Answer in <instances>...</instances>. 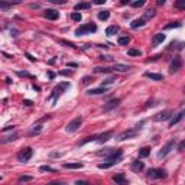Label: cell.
<instances>
[{
	"label": "cell",
	"instance_id": "cell-1",
	"mask_svg": "<svg viewBox=\"0 0 185 185\" xmlns=\"http://www.w3.org/2000/svg\"><path fill=\"white\" fill-rule=\"evenodd\" d=\"M68 87H69V83H68V81L59 83V84H58L55 88H54V90H52V94L49 96V100L55 101L58 97H59V96H61V94H62V93H64V91H65V90H67Z\"/></svg>",
	"mask_w": 185,
	"mask_h": 185
},
{
	"label": "cell",
	"instance_id": "cell-2",
	"mask_svg": "<svg viewBox=\"0 0 185 185\" xmlns=\"http://www.w3.org/2000/svg\"><path fill=\"white\" fill-rule=\"evenodd\" d=\"M148 176L151 179H164L166 176V171L162 168H152L148 171Z\"/></svg>",
	"mask_w": 185,
	"mask_h": 185
},
{
	"label": "cell",
	"instance_id": "cell-3",
	"mask_svg": "<svg viewBox=\"0 0 185 185\" xmlns=\"http://www.w3.org/2000/svg\"><path fill=\"white\" fill-rule=\"evenodd\" d=\"M32 155H34V149L32 148H25V149H22L17 153V161L22 162V164H25V162H28L32 158Z\"/></svg>",
	"mask_w": 185,
	"mask_h": 185
},
{
	"label": "cell",
	"instance_id": "cell-4",
	"mask_svg": "<svg viewBox=\"0 0 185 185\" xmlns=\"http://www.w3.org/2000/svg\"><path fill=\"white\" fill-rule=\"evenodd\" d=\"M83 121H84V119L83 117H75L74 120H71L69 123L67 124V130L68 133H72V132H77L80 127H81V124H83Z\"/></svg>",
	"mask_w": 185,
	"mask_h": 185
},
{
	"label": "cell",
	"instance_id": "cell-5",
	"mask_svg": "<svg viewBox=\"0 0 185 185\" xmlns=\"http://www.w3.org/2000/svg\"><path fill=\"white\" fill-rule=\"evenodd\" d=\"M97 31V26L94 23H87V25H83L81 28H78L75 31V35L77 36H81V35H85V34H93Z\"/></svg>",
	"mask_w": 185,
	"mask_h": 185
},
{
	"label": "cell",
	"instance_id": "cell-6",
	"mask_svg": "<svg viewBox=\"0 0 185 185\" xmlns=\"http://www.w3.org/2000/svg\"><path fill=\"white\" fill-rule=\"evenodd\" d=\"M136 135H137V129L124 130V132H121V133H119V135L116 136V140L121 142V140H126V139H132V137H135Z\"/></svg>",
	"mask_w": 185,
	"mask_h": 185
},
{
	"label": "cell",
	"instance_id": "cell-7",
	"mask_svg": "<svg viewBox=\"0 0 185 185\" xmlns=\"http://www.w3.org/2000/svg\"><path fill=\"white\" fill-rule=\"evenodd\" d=\"M174 146H175V142H174V140H169L168 143H166V145H165L161 151L158 152V158H159V159H162V158H165L166 155H169V152L174 151Z\"/></svg>",
	"mask_w": 185,
	"mask_h": 185
},
{
	"label": "cell",
	"instance_id": "cell-8",
	"mask_svg": "<svg viewBox=\"0 0 185 185\" xmlns=\"http://www.w3.org/2000/svg\"><path fill=\"white\" fill-rule=\"evenodd\" d=\"M181 68H182V59H181V56H175V58L172 59L171 65H169V71H171V74L178 72Z\"/></svg>",
	"mask_w": 185,
	"mask_h": 185
},
{
	"label": "cell",
	"instance_id": "cell-9",
	"mask_svg": "<svg viewBox=\"0 0 185 185\" xmlns=\"http://www.w3.org/2000/svg\"><path fill=\"white\" fill-rule=\"evenodd\" d=\"M172 114H174L172 110H164V111L155 114L153 120H155V121H165V120H169V119L172 117Z\"/></svg>",
	"mask_w": 185,
	"mask_h": 185
},
{
	"label": "cell",
	"instance_id": "cell-10",
	"mask_svg": "<svg viewBox=\"0 0 185 185\" xmlns=\"http://www.w3.org/2000/svg\"><path fill=\"white\" fill-rule=\"evenodd\" d=\"M184 114H185L184 110H182V111H179V113H176L175 116L172 114V117H171V120H169V127H174L175 124H178V123L184 119Z\"/></svg>",
	"mask_w": 185,
	"mask_h": 185
},
{
	"label": "cell",
	"instance_id": "cell-11",
	"mask_svg": "<svg viewBox=\"0 0 185 185\" xmlns=\"http://www.w3.org/2000/svg\"><path fill=\"white\" fill-rule=\"evenodd\" d=\"M119 104H120V99H113V100L107 101L106 104H104V107H103V110L104 111H110V110H113V109H116Z\"/></svg>",
	"mask_w": 185,
	"mask_h": 185
},
{
	"label": "cell",
	"instance_id": "cell-12",
	"mask_svg": "<svg viewBox=\"0 0 185 185\" xmlns=\"http://www.w3.org/2000/svg\"><path fill=\"white\" fill-rule=\"evenodd\" d=\"M44 16L46 17V19H49V20H56L59 17V13L56 10H54V9H46L44 12Z\"/></svg>",
	"mask_w": 185,
	"mask_h": 185
},
{
	"label": "cell",
	"instance_id": "cell-13",
	"mask_svg": "<svg viewBox=\"0 0 185 185\" xmlns=\"http://www.w3.org/2000/svg\"><path fill=\"white\" fill-rule=\"evenodd\" d=\"M107 91H109V87H103V85H101L100 88L88 90V94H90V96H99V94H106Z\"/></svg>",
	"mask_w": 185,
	"mask_h": 185
},
{
	"label": "cell",
	"instance_id": "cell-14",
	"mask_svg": "<svg viewBox=\"0 0 185 185\" xmlns=\"http://www.w3.org/2000/svg\"><path fill=\"white\" fill-rule=\"evenodd\" d=\"M17 133H12V135L9 136H4V137H0V145H6V143H10V142H13V140H16L17 139Z\"/></svg>",
	"mask_w": 185,
	"mask_h": 185
},
{
	"label": "cell",
	"instance_id": "cell-15",
	"mask_svg": "<svg viewBox=\"0 0 185 185\" xmlns=\"http://www.w3.org/2000/svg\"><path fill=\"white\" fill-rule=\"evenodd\" d=\"M113 135V132L111 130H109V132H104V133H101V135L97 136V140L96 142H99V143H104V142H107L110 137Z\"/></svg>",
	"mask_w": 185,
	"mask_h": 185
},
{
	"label": "cell",
	"instance_id": "cell-16",
	"mask_svg": "<svg viewBox=\"0 0 185 185\" xmlns=\"http://www.w3.org/2000/svg\"><path fill=\"white\" fill-rule=\"evenodd\" d=\"M143 168H145V164H143L142 161H135V162H132V171L136 172V174L142 172Z\"/></svg>",
	"mask_w": 185,
	"mask_h": 185
},
{
	"label": "cell",
	"instance_id": "cell-17",
	"mask_svg": "<svg viewBox=\"0 0 185 185\" xmlns=\"http://www.w3.org/2000/svg\"><path fill=\"white\" fill-rule=\"evenodd\" d=\"M165 35L164 34H156L155 36H153V39H152V45L153 46H156V45H159V44H162L164 41H165Z\"/></svg>",
	"mask_w": 185,
	"mask_h": 185
},
{
	"label": "cell",
	"instance_id": "cell-18",
	"mask_svg": "<svg viewBox=\"0 0 185 185\" xmlns=\"http://www.w3.org/2000/svg\"><path fill=\"white\" fill-rule=\"evenodd\" d=\"M111 69H114L117 72H126V71L132 69V67L130 65H124V64H114V67L111 68Z\"/></svg>",
	"mask_w": 185,
	"mask_h": 185
},
{
	"label": "cell",
	"instance_id": "cell-19",
	"mask_svg": "<svg viewBox=\"0 0 185 185\" xmlns=\"http://www.w3.org/2000/svg\"><path fill=\"white\" fill-rule=\"evenodd\" d=\"M145 77L151 78V80H155V81H162L164 80V75L162 74H155V72H146Z\"/></svg>",
	"mask_w": 185,
	"mask_h": 185
},
{
	"label": "cell",
	"instance_id": "cell-20",
	"mask_svg": "<svg viewBox=\"0 0 185 185\" xmlns=\"http://www.w3.org/2000/svg\"><path fill=\"white\" fill-rule=\"evenodd\" d=\"M91 7V3H88V1H83V3H78V4H75V10L77 12H80V10H87V9H90Z\"/></svg>",
	"mask_w": 185,
	"mask_h": 185
},
{
	"label": "cell",
	"instance_id": "cell-21",
	"mask_svg": "<svg viewBox=\"0 0 185 185\" xmlns=\"http://www.w3.org/2000/svg\"><path fill=\"white\" fill-rule=\"evenodd\" d=\"M84 166V164L81 162H72V164H64V168L67 169H81Z\"/></svg>",
	"mask_w": 185,
	"mask_h": 185
},
{
	"label": "cell",
	"instance_id": "cell-22",
	"mask_svg": "<svg viewBox=\"0 0 185 185\" xmlns=\"http://www.w3.org/2000/svg\"><path fill=\"white\" fill-rule=\"evenodd\" d=\"M145 23H146V20H145V19L142 17V19H136V20H133L130 26H132V29H137V28H140V26H143Z\"/></svg>",
	"mask_w": 185,
	"mask_h": 185
},
{
	"label": "cell",
	"instance_id": "cell-23",
	"mask_svg": "<svg viewBox=\"0 0 185 185\" xmlns=\"http://www.w3.org/2000/svg\"><path fill=\"white\" fill-rule=\"evenodd\" d=\"M113 181L117 182V184H126V182H127V179L124 178L123 174H116V175L113 176Z\"/></svg>",
	"mask_w": 185,
	"mask_h": 185
},
{
	"label": "cell",
	"instance_id": "cell-24",
	"mask_svg": "<svg viewBox=\"0 0 185 185\" xmlns=\"http://www.w3.org/2000/svg\"><path fill=\"white\" fill-rule=\"evenodd\" d=\"M119 32V28L116 25H111V26H109L107 29H106V35L107 36H113V35H116Z\"/></svg>",
	"mask_w": 185,
	"mask_h": 185
},
{
	"label": "cell",
	"instance_id": "cell-25",
	"mask_svg": "<svg viewBox=\"0 0 185 185\" xmlns=\"http://www.w3.org/2000/svg\"><path fill=\"white\" fill-rule=\"evenodd\" d=\"M97 136L99 135H93V136H88V137H85L84 140H81L78 145L80 146H83V145H85V143H88V142H94V140H97Z\"/></svg>",
	"mask_w": 185,
	"mask_h": 185
},
{
	"label": "cell",
	"instance_id": "cell-26",
	"mask_svg": "<svg viewBox=\"0 0 185 185\" xmlns=\"http://www.w3.org/2000/svg\"><path fill=\"white\" fill-rule=\"evenodd\" d=\"M151 155V148H142L139 151V158H146Z\"/></svg>",
	"mask_w": 185,
	"mask_h": 185
},
{
	"label": "cell",
	"instance_id": "cell-27",
	"mask_svg": "<svg viewBox=\"0 0 185 185\" xmlns=\"http://www.w3.org/2000/svg\"><path fill=\"white\" fill-rule=\"evenodd\" d=\"M155 15H156L155 9H148V10L145 12V16H143V19H145V20H148V19H152V17H155Z\"/></svg>",
	"mask_w": 185,
	"mask_h": 185
},
{
	"label": "cell",
	"instance_id": "cell-28",
	"mask_svg": "<svg viewBox=\"0 0 185 185\" xmlns=\"http://www.w3.org/2000/svg\"><path fill=\"white\" fill-rule=\"evenodd\" d=\"M129 42H130V38H129V36H120V38H119V45H121V46L129 45Z\"/></svg>",
	"mask_w": 185,
	"mask_h": 185
},
{
	"label": "cell",
	"instance_id": "cell-29",
	"mask_svg": "<svg viewBox=\"0 0 185 185\" xmlns=\"http://www.w3.org/2000/svg\"><path fill=\"white\" fill-rule=\"evenodd\" d=\"M110 17V12L109 10H101V12H99V19L100 20H107Z\"/></svg>",
	"mask_w": 185,
	"mask_h": 185
},
{
	"label": "cell",
	"instance_id": "cell-30",
	"mask_svg": "<svg viewBox=\"0 0 185 185\" xmlns=\"http://www.w3.org/2000/svg\"><path fill=\"white\" fill-rule=\"evenodd\" d=\"M39 171H41V172H52V174H55V172H58L56 169L51 168V166H48V165H42V166L39 168Z\"/></svg>",
	"mask_w": 185,
	"mask_h": 185
},
{
	"label": "cell",
	"instance_id": "cell-31",
	"mask_svg": "<svg viewBox=\"0 0 185 185\" xmlns=\"http://www.w3.org/2000/svg\"><path fill=\"white\" fill-rule=\"evenodd\" d=\"M114 81H116V77H110V78L104 80V81L101 83V85H103V87H109V85H111V84H113Z\"/></svg>",
	"mask_w": 185,
	"mask_h": 185
},
{
	"label": "cell",
	"instance_id": "cell-32",
	"mask_svg": "<svg viewBox=\"0 0 185 185\" xmlns=\"http://www.w3.org/2000/svg\"><path fill=\"white\" fill-rule=\"evenodd\" d=\"M81 13L80 12H74V13H71V19L74 20V22H81Z\"/></svg>",
	"mask_w": 185,
	"mask_h": 185
},
{
	"label": "cell",
	"instance_id": "cell-33",
	"mask_svg": "<svg viewBox=\"0 0 185 185\" xmlns=\"http://www.w3.org/2000/svg\"><path fill=\"white\" fill-rule=\"evenodd\" d=\"M34 179V176H31V175H22V176H19V182H28V181H32Z\"/></svg>",
	"mask_w": 185,
	"mask_h": 185
},
{
	"label": "cell",
	"instance_id": "cell-34",
	"mask_svg": "<svg viewBox=\"0 0 185 185\" xmlns=\"http://www.w3.org/2000/svg\"><path fill=\"white\" fill-rule=\"evenodd\" d=\"M127 54L130 56H142V51H139V49H129Z\"/></svg>",
	"mask_w": 185,
	"mask_h": 185
},
{
	"label": "cell",
	"instance_id": "cell-35",
	"mask_svg": "<svg viewBox=\"0 0 185 185\" xmlns=\"http://www.w3.org/2000/svg\"><path fill=\"white\" fill-rule=\"evenodd\" d=\"M111 69L110 68H103V67H97L93 69V72H96V74H100V72H110Z\"/></svg>",
	"mask_w": 185,
	"mask_h": 185
},
{
	"label": "cell",
	"instance_id": "cell-36",
	"mask_svg": "<svg viewBox=\"0 0 185 185\" xmlns=\"http://www.w3.org/2000/svg\"><path fill=\"white\" fill-rule=\"evenodd\" d=\"M181 22H171L168 25H165V29H172V28H179Z\"/></svg>",
	"mask_w": 185,
	"mask_h": 185
},
{
	"label": "cell",
	"instance_id": "cell-37",
	"mask_svg": "<svg viewBox=\"0 0 185 185\" xmlns=\"http://www.w3.org/2000/svg\"><path fill=\"white\" fill-rule=\"evenodd\" d=\"M145 3H146V0H137V1H133V3H132V6H133V7H142Z\"/></svg>",
	"mask_w": 185,
	"mask_h": 185
},
{
	"label": "cell",
	"instance_id": "cell-38",
	"mask_svg": "<svg viewBox=\"0 0 185 185\" xmlns=\"http://www.w3.org/2000/svg\"><path fill=\"white\" fill-rule=\"evenodd\" d=\"M176 7L181 9V10H184L185 9V0H176Z\"/></svg>",
	"mask_w": 185,
	"mask_h": 185
},
{
	"label": "cell",
	"instance_id": "cell-39",
	"mask_svg": "<svg viewBox=\"0 0 185 185\" xmlns=\"http://www.w3.org/2000/svg\"><path fill=\"white\" fill-rule=\"evenodd\" d=\"M17 75H20V77H28V78H32V75H31L29 72H26V71H19V72H17Z\"/></svg>",
	"mask_w": 185,
	"mask_h": 185
},
{
	"label": "cell",
	"instance_id": "cell-40",
	"mask_svg": "<svg viewBox=\"0 0 185 185\" xmlns=\"http://www.w3.org/2000/svg\"><path fill=\"white\" fill-rule=\"evenodd\" d=\"M61 44L65 45V46H68V48H75V45H74L72 42H68V41H61Z\"/></svg>",
	"mask_w": 185,
	"mask_h": 185
},
{
	"label": "cell",
	"instance_id": "cell-41",
	"mask_svg": "<svg viewBox=\"0 0 185 185\" xmlns=\"http://www.w3.org/2000/svg\"><path fill=\"white\" fill-rule=\"evenodd\" d=\"M51 3H54V4H65L67 3V0H48Z\"/></svg>",
	"mask_w": 185,
	"mask_h": 185
},
{
	"label": "cell",
	"instance_id": "cell-42",
	"mask_svg": "<svg viewBox=\"0 0 185 185\" xmlns=\"http://www.w3.org/2000/svg\"><path fill=\"white\" fill-rule=\"evenodd\" d=\"M93 81V77H84L83 78V84H90Z\"/></svg>",
	"mask_w": 185,
	"mask_h": 185
},
{
	"label": "cell",
	"instance_id": "cell-43",
	"mask_svg": "<svg viewBox=\"0 0 185 185\" xmlns=\"http://www.w3.org/2000/svg\"><path fill=\"white\" fill-rule=\"evenodd\" d=\"M59 74H61V75H71L72 71H71V69H64V71H59Z\"/></svg>",
	"mask_w": 185,
	"mask_h": 185
},
{
	"label": "cell",
	"instance_id": "cell-44",
	"mask_svg": "<svg viewBox=\"0 0 185 185\" xmlns=\"http://www.w3.org/2000/svg\"><path fill=\"white\" fill-rule=\"evenodd\" d=\"M49 156L51 158H59V156H62V153H59V152H51Z\"/></svg>",
	"mask_w": 185,
	"mask_h": 185
},
{
	"label": "cell",
	"instance_id": "cell-45",
	"mask_svg": "<svg viewBox=\"0 0 185 185\" xmlns=\"http://www.w3.org/2000/svg\"><path fill=\"white\" fill-rule=\"evenodd\" d=\"M100 59H106V61H113V56H110V55H103V56H100Z\"/></svg>",
	"mask_w": 185,
	"mask_h": 185
},
{
	"label": "cell",
	"instance_id": "cell-46",
	"mask_svg": "<svg viewBox=\"0 0 185 185\" xmlns=\"http://www.w3.org/2000/svg\"><path fill=\"white\" fill-rule=\"evenodd\" d=\"M10 34H12L13 38H16V36H19V31H17V29H12V31H10Z\"/></svg>",
	"mask_w": 185,
	"mask_h": 185
},
{
	"label": "cell",
	"instance_id": "cell-47",
	"mask_svg": "<svg viewBox=\"0 0 185 185\" xmlns=\"http://www.w3.org/2000/svg\"><path fill=\"white\" fill-rule=\"evenodd\" d=\"M26 56H28V58H29V61H32V62H35V61H36V58H34L31 54H26Z\"/></svg>",
	"mask_w": 185,
	"mask_h": 185
},
{
	"label": "cell",
	"instance_id": "cell-48",
	"mask_svg": "<svg viewBox=\"0 0 185 185\" xmlns=\"http://www.w3.org/2000/svg\"><path fill=\"white\" fill-rule=\"evenodd\" d=\"M106 1H107V0H94V3H96V4H104Z\"/></svg>",
	"mask_w": 185,
	"mask_h": 185
},
{
	"label": "cell",
	"instance_id": "cell-49",
	"mask_svg": "<svg viewBox=\"0 0 185 185\" xmlns=\"http://www.w3.org/2000/svg\"><path fill=\"white\" fill-rule=\"evenodd\" d=\"M156 3H158V6H164V4H165V0H156Z\"/></svg>",
	"mask_w": 185,
	"mask_h": 185
},
{
	"label": "cell",
	"instance_id": "cell-50",
	"mask_svg": "<svg viewBox=\"0 0 185 185\" xmlns=\"http://www.w3.org/2000/svg\"><path fill=\"white\" fill-rule=\"evenodd\" d=\"M182 149H184V142H181V143H179V146H178V151H179V152H182Z\"/></svg>",
	"mask_w": 185,
	"mask_h": 185
},
{
	"label": "cell",
	"instance_id": "cell-51",
	"mask_svg": "<svg viewBox=\"0 0 185 185\" xmlns=\"http://www.w3.org/2000/svg\"><path fill=\"white\" fill-rule=\"evenodd\" d=\"M15 126H7V127H3V132H6V130H10V129H13Z\"/></svg>",
	"mask_w": 185,
	"mask_h": 185
},
{
	"label": "cell",
	"instance_id": "cell-52",
	"mask_svg": "<svg viewBox=\"0 0 185 185\" xmlns=\"http://www.w3.org/2000/svg\"><path fill=\"white\" fill-rule=\"evenodd\" d=\"M23 104H26V106H32V101H29V100H25V101H23Z\"/></svg>",
	"mask_w": 185,
	"mask_h": 185
},
{
	"label": "cell",
	"instance_id": "cell-53",
	"mask_svg": "<svg viewBox=\"0 0 185 185\" xmlns=\"http://www.w3.org/2000/svg\"><path fill=\"white\" fill-rule=\"evenodd\" d=\"M120 3H121V4H127V3H130V0H121Z\"/></svg>",
	"mask_w": 185,
	"mask_h": 185
},
{
	"label": "cell",
	"instance_id": "cell-54",
	"mask_svg": "<svg viewBox=\"0 0 185 185\" xmlns=\"http://www.w3.org/2000/svg\"><path fill=\"white\" fill-rule=\"evenodd\" d=\"M39 7V4H31V9H38Z\"/></svg>",
	"mask_w": 185,
	"mask_h": 185
},
{
	"label": "cell",
	"instance_id": "cell-55",
	"mask_svg": "<svg viewBox=\"0 0 185 185\" xmlns=\"http://www.w3.org/2000/svg\"><path fill=\"white\" fill-rule=\"evenodd\" d=\"M77 184L81 185V184H87V181H77Z\"/></svg>",
	"mask_w": 185,
	"mask_h": 185
},
{
	"label": "cell",
	"instance_id": "cell-56",
	"mask_svg": "<svg viewBox=\"0 0 185 185\" xmlns=\"http://www.w3.org/2000/svg\"><path fill=\"white\" fill-rule=\"evenodd\" d=\"M68 67H77V64H74V62H71V64H69V62H68Z\"/></svg>",
	"mask_w": 185,
	"mask_h": 185
}]
</instances>
